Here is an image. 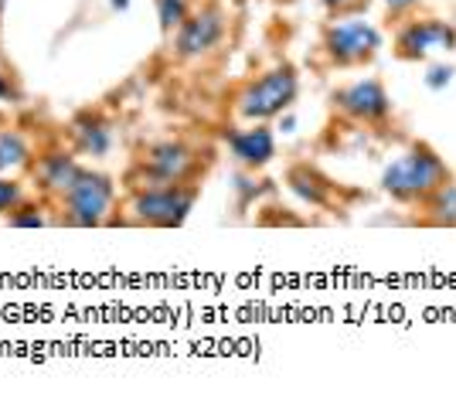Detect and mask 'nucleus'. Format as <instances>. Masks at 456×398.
<instances>
[{
  "mask_svg": "<svg viewBox=\"0 0 456 398\" xmlns=\"http://www.w3.org/2000/svg\"><path fill=\"white\" fill-rule=\"evenodd\" d=\"M116 201H119V188L113 177L93 171V167H82L76 184L52 205V218L69 228H99L113 218Z\"/></svg>",
  "mask_w": 456,
  "mask_h": 398,
  "instance_id": "f257e3e1",
  "label": "nucleus"
},
{
  "mask_svg": "<svg viewBox=\"0 0 456 398\" xmlns=\"http://www.w3.org/2000/svg\"><path fill=\"white\" fill-rule=\"evenodd\" d=\"M201 157L184 140H153L140 147L123 177L126 191L136 188H157V184H191L198 177Z\"/></svg>",
  "mask_w": 456,
  "mask_h": 398,
  "instance_id": "f03ea898",
  "label": "nucleus"
},
{
  "mask_svg": "<svg viewBox=\"0 0 456 398\" xmlns=\"http://www.w3.org/2000/svg\"><path fill=\"white\" fill-rule=\"evenodd\" d=\"M198 201V184H157V188H136L126 194L123 211L126 225H147V228H177L188 222Z\"/></svg>",
  "mask_w": 456,
  "mask_h": 398,
  "instance_id": "7ed1b4c3",
  "label": "nucleus"
},
{
  "mask_svg": "<svg viewBox=\"0 0 456 398\" xmlns=\"http://www.w3.org/2000/svg\"><path fill=\"white\" fill-rule=\"evenodd\" d=\"M297 93H300V78L293 72V65H276L259 78H252L235 95V113L246 123H266L273 116H283L293 106Z\"/></svg>",
  "mask_w": 456,
  "mask_h": 398,
  "instance_id": "20e7f679",
  "label": "nucleus"
},
{
  "mask_svg": "<svg viewBox=\"0 0 456 398\" xmlns=\"http://www.w3.org/2000/svg\"><path fill=\"white\" fill-rule=\"evenodd\" d=\"M443 181H450V171H446V164L429 147H412L405 157H399L395 164H388L385 174H381V188L388 191L392 198H399V201L426 198Z\"/></svg>",
  "mask_w": 456,
  "mask_h": 398,
  "instance_id": "39448f33",
  "label": "nucleus"
},
{
  "mask_svg": "<svg viewBox=\"0 0 456 398\" xmlns=\"http://www.w3.org/2000/svg\"><path fill=\"white\" fill-rule=\"evenodd\" d=\"M82 167H86V164H82L65 143H55V147L38 150L31 157V164H28V188L35 191L41 201L55 205L58 198L76 184V177Z\"/></svg>",
  "mask_w": 456,
  "mask_h": 398,
  "instance_id": "423d86ee",
  "label": "nucleus"
},
{
  "mask_svg": "<svg viewBox=\"0 0 456 398\" xmlns=\"http://www.w3.org/2000/svg\"><path fill=\"white\" fill-rule=\"evenodd\" d=\"M225 38V14L222 7L205 4L201 11H194L184 18V24L174 31V55L181 61H198V58L211 55Z\"/></svg>",
  "mask_w": 456,
  "mask_h": 398,
  "instance_id": "0eeeda50",
  "label": "nucleus"
},
{
  "mask_svg": "<svg viewBox=\"0 0 456 398\" xmlns=\"http://www.w3.org/2000/svg\"><path fill=\"white\" fill-rule=\"evenodd\" d=\"M379 48V28H371L368 20H341V24H330L323 31V55L330 58L334 65H341V69L368 61Z\"/></svg>",
  "mask_w": 456,
  "mask_h": 398,
  "instance_id": "6e6552de",
  "label": "nucleus"
},
{
  "mask_svg": "<svg viewBox=\"0 0 456 398\" xmlns=\"http://www.w3.org/2000/svg\"><path fill=\"white\" fill-rule=\"evenodd\" d=\"M65 143L76 157H106L116 143L113 119L102 110H78L69 123H65Z\"/></svg>",
  "mask_w": 456,
  "mask_h": 398,
  "instance_id": "1a4fd4ad",
  "label": "nucleus"
},
{
  "mask_svg": "<svg viewBox=\"0 0 456 398\" xmlns=\"http://www.w3.org/2000/svg\"><path fill=\"white\" fill-rule=\"evenodd\" d=\"M334 106L341 113L354 116V119H364V123H379L392 113V102H388V93L379 78H364V82H354V85H344L330 95Z\"/></svg>",
  "mask_w": 456,
  "mask_h": 398,
  "instance_id": "9d476101",
  "label": "nucleus"
},
{
  "mask_svg": "<svg viewBox=\"0 0 456 398\" xmlns=\"http://www.w3.org/2000/svg\"><path fill=\"white\" fill-rule=\"evenodd\" d=\"M225 143L232 157L246 167V171H263L269 160L276 157V136L266 123H252L246 130H228Z\"/></svg>",
  "mask_w": 456,
  "mask_h": 398,
  "instance_id": "9b49d317",
  "label": "nucleus"
},
{
  "mask_svg": "<svg viewBox=\"0 0 456 398\" xmlns=\"http://www.w3.org/2000/svg\"><path fill=\"white\" fill-rule=\"evenodd\" d=\"M456 48V28L446 20H412L399 35V58H426L429 52Z\"/></svg>",
  "mask_w": 456,
  "mask_h": 398,
  "instance_id": "f8f14e48",
  "label": "nucleus"
},
{
  "mask_svg": "<svg viewBox=\"0 0 456 398\" xmlns=\"http://www.w3.org/2000/svg\"><path fill=\"white\" fill-rule=\"evenodd\" d=\"M31 157H35V143L28 140V133L0 119V174L28 171Z\"/></svg>",
  "mask_w": 456,
  "mask_h": 398,
  "instance_id": "ddd939ff",
  "label": "nucleus"
},
{
  "mask_svg": "<svg viewBox=\"0 0 456 398\" xmlns=\"http://www.w3.org/2000/svg\"><path fill=\"white\" fill-rule=\"evenodd\" d=\"M289 188L297 191L306 205H314V208H327L330 198H334V184L327 177H321L314 167H306V164L289 171Z\"/></svg>",
  "mask_w": 456,
  "mask_h": 398,
  "instance_id": "4468645a",
  "label": "nucleus"
},
{
  "mask_svg": "<svg viewBox=\"0 0 456 398\" xmlns=\"http://www.w3.org/2000/svg\"><path fill=\"white\" fill-rule=\"evenodd\" d=\"M35 191L28 188L24 181L11 177V174H0V218H7L14 208H20Z\"/></svg>",
  "mask_w": 456,
  "mask_h": 398,
  "instance_id": "2eb2a0df",
  "label": "nucleus"
},
{
  "mask_svg": "<svg viewBox=\"0 0 456 398\" xmlns=\"http://www.w3.org/2000/svg\"><path fill=\"white\" fill-rule=\"evenodd\" d=\"M426 198H429V208L436 211V222H446V225H453V222H456V184L443 181V184L429 191Z\"/></svg>",
  "mask_w": 456,
  "mask_h": 398,
  "instance_id": "dca6fc26",
  "label": "nucleus"
},
{
  "mask_svg": "<svg viewBox=\"0 0 456 398\" xmlns=\"http://www.w3.org/2000/svg\"><path fill=\"white\" fill-rule=\"evenodd\" d=\"M191 14L188 0H157V18H160V31L164 35H174L184 18Z\"/></svg>",
  "mask_w": 456,
  "mask_h": 398,
  "instance_id": "f3484780",
  "label": "nucleus"
},
{
  "mask_svg": "<svg viewBox=\"0 0 456 398\" xmlns=\"http://www.w3.org/2000/svg\"><path fill=\"white\" fill-rule=\"evenodd\" d=\"M20 99V85L18 78L11 76L4 65H0V102H18Z\"/></svg>",
  "mask_w": 456,
  "mask_h": 398,
  "instance_id": "a211bd4d",
  "label": "nucleus"
},
{
  "mask_svg": "<svg viewBox=\"0 0 456 398\" xmlns=\"http://www.w3.org/2000/svg\"><path fill=\"white\" fill-rule=\"evenodd\" d=\"M450 78H453V69H450V65H433L429 76H426V85H429V89H443V85H450Z\"/></svg>",
  "mask_w": 456,
  "mask_h": 398,
  "instance_id": "6ab92c4d",
  "label": "nucleus"
},
{
  "mask_svg": "<svg viewBox=\"0 0 456 398\" xmlns=\"http://www.w3.org/2000/svg\"><path fill=\"white\" fill-rule=\"evenodd\" d=\"M388 4V11H409V7H416L419 0H385Z\"/></svg>",
  "mask_w": 456,
  "mask_h": 398,
  "instance_id": "aec40b11",
  "label": "nucleus"
},
{
  "mask_svg": "<svg viewBox=\"0 0 456 398\" xmlns=\"http://www.w3.org/2000/svg\"><path fill=\"white\" fill-rule=\"evenodd\" d=\"M323 4H327L330 11H347V4H351V0H323ZM358 4H362V0H358Z\"/></svg>",
  "mask_w": 456,
  "mask_h": 398,
  "instance_id": "412c9836",
  "label": "nucleus"
}]
</instances>
